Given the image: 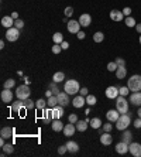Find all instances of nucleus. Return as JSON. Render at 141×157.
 I'll return each instance as SVG.
<instances>
[{
	"mask_svg": "<svg viewBox=\"0 0 141 157\" xmlns=\"http://www.w3.org/2000/svg\"><path fill=\"white\" fill-rule=\"evenodd\" d=\"M62 132H64V135L66 137H71V136H73V133L76 132V126H75V123H71V122H69L68 125L64 126V130H62Z\"/></svg>",
	"mask_w": 141,
	"mask_h": 157,
	"instance_id": "obj_15",
	"label": "nucleus"
},
{
	"mask_svg": "<svg viewBox=\"0 0 141 157\" xmlns=\"http://www.w3.org/2000/svg\"><path fill=\"white\" fill-rule=\"evenodd\" d=\"M10 109H12V112H14V113H20L23 109H25V108H24V102L18 99L17 102H14V104L12 105V108H10Z\"/></svg>",
	"mask_w": 141,
	"mask_h": 157,
	"instance_id": "obj_22",
	"label": "nucleus"
},
{
	"mask_svg": "<svg viewBox=\"0 0 141 157\" xmlns=\"http://www.w3.org/2000/svg\"><path fill=\"white\" fill-rule=\"evenodd\" d=\"M61 47H62V50H66V48H69V43L68 41H62L61 43Z\"/></svg>",
	"mask_w": 141,
	"mask_h": 157,
	"instance_id": "obj_53",
	"label": "nucleus"
},
{
	"mask_svg": "<svg viewBox=\"0 0 141 157\" xmlns=\"http://www.w3.org/2000/svg\"><path fill=\"white\" fill-rule=\"evenodd\" d=\"M105 94H106V98H109V99H116L117 96L120 95L119 94V88L117 87H107L106 88V91H105Z\"/></svg>",
	"mask_w": 141,
	"mask_h": 157,
	"instance_id": "obj_10",
	"label": "nucleus"
},
{
	"mask_svg": "<svg viewBox=\"0 0 141 157\" xmlns=\"http://www.w3.org/2000/svg\"><path fill=\"white\" fill-rule=\"evenodd\" d=\"M2 26L4 29H10V27H14V19L12 16H4L2 19Z\"/></svg>",
	"mask_w": 141,
	"mask_h": 157,
	"instance_id": "obj_21",
	"label": "nucleus"
},
{
	"mask_svg": "<svg viewBox=\"0 0 141 157\" xmlns=\"http://www.w3.org/2000/svg\"><path fill=\"white\" fill-rule=\"evenodd\" d=\"M140 44H141V34H140Z\"/></svg>",
	"mask_w": 141,
	"mask_h": 157,
	"instance_id": "obj_63",
	"label": "nucleus"
},
{
	"mask_svg": "<svg viewBox=\"0 0 141 157\" xmlns=\"http://www.w3.org/2000/svg\"><path fill=\"white\" fill-rule=\"evenodd\" d=\"M65 17H71L73 14V9L71 7V6H68V7H65Z\"/></svg>",
	"mask_w": 141,
	"mask_h": 157,
	"instance_id": "obj_45",
	"label": "nucleus"
},
{
	"mask_svg": "<svg viewBox=\"0 0 141 157\" xmlns=\"http://www.w3.org/2000/svg\"><path fill=\"white\" fill-rule=\"evenodd\" d=\"M126 75H127V68H126V67H119V68L116 70L117 79H124Z\"/></svg>",
	"mask_w": 141,
	"mask_h": 157,
	"instance_id": "obj_27",
	"label": "nucleus"
},
{
	"mask_svg": "<svg viewBox=\"0 0 141 157\" xmlns=\"http://www.w3.org/2000/svg\"><path fill=\"white\" fill-rule=\"evenodd\" d=\"M10 16H12L13 19H14V20H17V19H20V17H18V13H17V12H13L12 14H10Z\"/></svg>",
	"mask_w": 141,
	"mask_h": 157,
	"instance_id": "obj_55",
	"label": "nucleus"
},
{
	"mask_svg": "<svg viewBox=\"0 0 141 157\" xmlns=\"http://www.w3.org/2000/svg\"><path fill=\"white\" fill-rule=\"evenodd\" d=\"M112 129H113L112 122H107V123L103 125V132H112Z\"/></svg>",
	"mask_w": 141,
	"mask_h": 157,
	"instance_id": "obj_44",
	"label": "nucleus"
},
{
	"mask_svg": "<svg viewBox=\"0 0 141 157\" xmlns=\"http://www.w3.org/2000/svg\"><path fill=\"white\" fill-rule=\"evenodd\" d=\"M81 23L76 20H69L68 24H66V29H68V31L71 34H78L79 31H81Z\"/></svg>",
	"mask_w": 141,
	"mask_h": 157,
	"instance_id": "obj_7",
	"label": "nucleus"
},
{
	"mask_svg": "<svg viewBox=\"0 0 141 157\" xmlns=\"http://www.w3.org/2000/svg\"><path fill=\"white\" fill-rule=\"evenodd\" d=\"M117 68H119V65L116 64V61H112L107 64V71H110V72H116Z\"/></svg>",
	"mask_w": 141,
	"mask_h": 157,
	"instance_id": "obj_41",
	"label": "nucleus"
},
{
	"mask_svg": "<svg viewBox=\"0 0 141 157\" xmlns=\"http://www.w3.org/2000/svg\"><path fill=\"white\" fill-rule=\"evenodd\" d=\"M68 120L71 122V123H76V122H78L79 119H78V115L72 113V115H69V116H68Z\"/></svg>",
	"mask_w": 141,
	"mask_h": 157,
	"instance_id": "obj_48",
	"label": "nucleus"
},
{
	"mask_svg": "<svg viewBox=\"0 0 141 157\" xmlns=\"http://www.w3.org/2000/svg\"><path fill=\"white\" fill-rule=\"evenodd\" d=\"M78 21L81 23L82 27H89L90 23H92V17H90V14H88V13H83V14H81V17H79Z\"/></svg>",
	"mask_w": 141,
	"mask_h": 157,
	"instance_id": "obj_17",
	"label": "nucleus"
},
{
	"mask_svg": "<svg viewBox=\"0 0 141 157\" xmlns=\"http://www.w3.org/2000/svg\"><path fill=\"white\" fill-rule=\"evenodd\" d=\"M64 108L65 106H62V105H56L55 108H51V118H52V120L61 119V118L64 116V112H65Z\"/></svg>",
	"mask_w": 141,
	"mask_h": 157,
	"instance_id": "obj_8",
	"label": "nucleus"
},
{
	"mask_svg": "<svg viewBox=\"0 0 141 157\" xmlns=\"http://www.w3.org/2000/svg\"><path fill=\"white\" fill-rule=\"evenodd\" d=\"M14 27H17L18 30H21L23 27H24V21L21 20V19H17V20H14Z\"/></svg>",
	"mask_w": 141,
	"mask_h": 157,
	"instance_id": "obj_43",
	"label": "nucleus"
},
{
	"mask_svg": "<svg viewBox=\"0 0 141 157\" xmlns=\"http://www.w3.org/2000/svg\"><path fill=\"white\" fill-rule=\"evenodd\" d=\"M137 115H138V118H141V106L138 108V111H137Z\"/></svg>",
	"mask_w": 141,
	"mask_h": 157,
	"instance_id": "obj_60",
	"label": "nucleus"
},
{
	"mask_svg": "<svg viewBox=\"0 0 141 157\" xmlns=\"http://www.w3.org/2000/svg\"><path fill=\"white\" fill-rule=\"evenodd\" d=\"M47 104H48L49 108H55L56 105H58V98H56V95H52V96H49V98H47Z\"/></svg>",
	"mask_w": 141,
	"mask_h": 157,
	"instance_id": "obj_32",
	"label": "nucleus"
},
{
	"mask_svg": "<svg viewBox=\"0 0 141 157\" xmlns=\"http://www.w3.org/2000/svg\"><path fill=\"white\" fill-rule=\"evenodd\" d=\"M6 145V143H4V137H2V139H0V146H4Z\"/></svg>",
	"mask_w": 141,
	"mask_h": 157,
	"instance_id": "obj_59",
	"label": "nucleus"
},
{
	"mask_svg": "<svg viewBox=\"0 0 141 157\" xmlns=\"http://www.w3.org/2000/svg\"><path fill=\"white\" fill-rule=\"evenodd\" d=\"M30 82H31V81H30V78L24 77V84H25V85H30Z\"/></svg>",
	"mask_w": 141,
	"mask_h": 157,
	"instance_id": "obj_58",
	"label": "nucleus"
},
{
	"mask_svg": "<svg viewBox=\"0 0 141 157\" xmlns=\"http://www.w3.org/2000/svg\"><path fill=\"white\" fill-rule=\"evenodd\" d=\"M112 142H113V137H112V135H110V132H105L100 136V143L103 146H110Z\"/></svg>",
	"mask_w": 141,
	"mask_h": 157,
	"instance_id": "obj_20",
	"label": "nucleus"
},
{
	"mask_svg": "<svg viewBox=\"0 0 141 157\" xmlns=\"http://www.w3.org/2000/svg\"><path fill=\"white\" fill-rule=\"evenodd\" d=\"M13 92L10 91V89H7V88H4L3 91H2V95H0V98H2V102H4V104H8V102H12L13 101Z\"/></svg>",
	"mask_w": 141,
	"mask_h": 157,
	"instance_id": "obj_14",
	"label": "nucleus"
},
{
	"mask_svg": "<svg viewBox=\"0 0 141 157\" xmlns=\"http://www.w3.org/2000/svg\"><path fill=\"white\" fill-rule=\"evenodd\" d=\"M66 149H68L69 153H78V150H79V145H78L76 142H73V140H69L66 142Z\"/></svg>",
	"mask_w": 141,
	"mask_h": 157,
	"instance_id": "obj_23",
	"label": "nucleus"
},
{
	"mask_svg": "<svg viewBox=\"0 0 141 157\" xmlns=\"http://www.w3.org/2000/svg\"><path fill=\"white\" fill-rule=\"evenodd\" d=\"M20 38V30L17 29V27H10V29H7V31H6V40L10 43H14L17 41Z\"/></svg>",
	"mask_w": 141,
	"mask_h": 157,
	"instance_id": "obj_6",
	"label": "nucleus"
},
{
	"mask_svg": "<svg viewBox=\"0 0 141 157\" xmlns=\"http://www.w3.org/2000/svg\"><path fill=\"white\" fill-rule=\"evenodd\" d=\"M124 23H126V26H127V27H136V26H137V23H136V20H134V17H131V16L126 17Z\"/></svg>",
	"mask_w": 141,
	"mask_h": 157,
	"instance_id": "obj_35",
	"label": "nucleus"
},
{
	"mask_svg": "<svg viewBox=\"0 0 141 157\" xmlns=\"http://www.w3.org/2000/svg\"><path fill=\"white\" fill-rule=\"evenodd\" d=\"M120 112L117 111V109H110V111H107V113H106V118H107V120H109V122H114V123H116L117 122V119H119V118H120Z\"/></svg>",
	"mask_w": 141,
	"mask_h": 157,
	"instance_id": "obj_13",
	"label": "nucleus"
},
{
	"mask_svg": "<svg viewBox=\"0 0 141 157\" xmlns=\"http://www.w3.org/2000/svg\"><path fill=\"white\" fill-rule=\"evenodd\" d=\"M121 12H123V14H124V17H129V16H131V9H130V7H124V9H123V10H121Z\"/></svg>",
	"mask_w": 141,
	"mask_h": 157,
	"instance_id": "obj_49",
	"label": "nucleus"
},
{
	"mask_svg": "<svg viewBox=\"0 0 141 157\" xmlns=\"http://www.w3.org/2000/svg\"><path fill=\"white\" fill-rule=\"evenodd\" d=\"M47 106H48V104H47V101L42 99V98L38 99V101H35V108L38 109V111H44Z\"/></svg>",
	"mask_w": 141,
	"mask_h": 157,
	"instance_id": "obj_30",
	"label": "nucleus"
},
{
	"mask_svg": "<svg viewBox=\"0 0 141 157\" xmlns=\"http://www.w3.org/2000/svg\"><path fill=\"white\" fill-rule=\"evenodd\" d=\"M89 113H90V109H89V108H88V109H86V111H85V115L88 116V115H89Z\"/></svg>",
	"mask_w": 141,
	"mask_h": 157,
	"instance_id": "obj_61",
	"label": "nucleus"
},
{
	"mask_svg": "<svg viewBox=\"0 0 141 157\" xmlns=\"http://www.w3.org/2000/svg\"><path fill=\"white\" fill-rule=\"evenodd\" d=\"M110 20H113V21L124 20V14H123V12H120V10H112V12H110Z\"/></svg>",
	"mask_w": 141,
	"mask_h": 157,
	"instance_id": "obj_18",
	"label": "nucleus"
},
{
	"mask_svg": "<svg viewBox=\"0 0 141 157\" xmlns=\"http://www.w3.org/2000/svg\"><path fill=\"white\" fill-rule=\"evenodd\" d=\"M65 79V74L64 72H61V71H58V72H55V74H54V77H52V81L54 82H62V81H64Z\"/></svg>",
	"mask_w": 141,
	"mask_h": 157,
	"instance_id": "obj_31",
	"label": "nucleus"
},
{
	"mask_svg": "<svg viewBox=\"0 0 141 157\" xmlns=\"http://www.w3.org/2000/svg\"><path fill=\"white\" fill-rule=\"evenodd\" d=\"M56 98H58V105H62V106H68L69 105V94H66V92H59L58 95H56Z\"/></svg>",
	"mask_w": 141,
	"mask_h": 157,
	"instance_id": "obj_12",
	"label": "nucleus"
},
{
	"mask_svg": "<svg viewBox=\"0 0 141 157\" xmlns=\"http://www.w3.org/2000/svg\"><path fill=\"white\" fill-rule=\"evenodd\" d=\"M130 125H131V118H130V113L127 112V113H123V115H120V118L117 119L116 129L121 132V130H126V129L129 128Z\"/></svg>",
	"mask_w": 141,
	"mask_h": 157,
	"instance_id": "obj_1",
	"label": "nucleus"
},
{
	"mask_svg": "<svg viewBox=\"0 0 141 157\" xmlns=\"http://www.w3.org/2000/svg\"><path fill=\"white\" fill-rule=\"evenodd\" d=\"M130 104L133 105V106H141V91L138 92H131V95H130Z\"/></svg>",
	"mask_w": 141,
	"mask_h": 157,
	"instance_id": "obj_11",
	"label": "nucleus"
},
{
	"mask_svg": "<svg viewBox=\"0 0 141 157\" xmlns=\"http://www.w3.org/2000/svg\"><path fill=\"white\" fill-rule=\"evenodd\" d=\"M49 89L52 91L54 95H58V94H59V89L56 87V82H54V81H52V84H49Z\"/></svg>",
	"mask_w": 141,
	"mask_h": 157,
	"instance_id": "obj_42",
	"label": "nucleus"
},
{
	"mask_svg": "<svg viewBox=\"0 0 141 157\" xmlns=\"http://www.w3.org/2000/svg\"><path fill=\"white\" fill-rule=\"evenodd\" d=\"M133 123H134V128L136 129H141V118H137Z\"/></svg>",
	"mask_w": 141,
	"mask_h": 157,
	"instance_id": "obj_50",
	"label": "nucleus"
},
{
	"mask_svg": "<svg viewBox=\"0 0 141 157\" xmlns=\"http://www.w3.org/2000/svg\"><path fill=\"white\" fill-rule=\"evenodd\" d=\"M129 104H130V101L126 99V96L119 95V96L116 98V109L120 112L121 115L129 112Z\"/></svg>",
	"mask_w": 141,
	"mask_h": 157,
	"instance_id": "obj_3",
	"label": "nucleus"
},
{
	"mask_svg": "<svg viewBox=\"0 0 141 157\" xmlns=\"http://www.w3.org/2000/svg\"><path fill=\"white\" fill-rule=\"evenodd\" d=\"M114 61H116V64H117L119 67H126V60H123L121 57H117Z\"/></svg>",
	"mask_w": 141,
	"mask_h": 157,
	"instance_id": "obj_47",
	"label": "nucleus"
},
{
	"mask_svg": "<svg viewBox=\"0 0 141 157\" xmlns=\"http://www.w3.org/2000/svg\"><path fill=\"white\" fill-rule=\"evenodd\" d=\"M85 98H86V104H88L89 106H93V105L97 102L95 95H88V96H85Z\"/></svg>",
	"mask_w": 141,
	"mask_h": 157,
	"instance_id": "obj_38",
	"label": "nucleus"
},
{
	"mask_svg": "<svg viewBox=\"0 0 141 157\" xmlns=\"http://www.w3.org/2000/svg\"><path fill=\"white\" fill-rule=\"evenodd\" d=\"M127 87L130 88L131 92L141 91V75H133V77H130L129 82H127Z\"/></svg>",
	"mask_w": 141,
	"mask_h": 157,
	"instance_id": "obj_4",
	"label": "nucleus"
},
{
	"mask_svg": "<svg viewBox=\"0 0 141 157\" xmlns=\"http://www.w3.org/2000/svg\"><path fill=\"white\" fill-rule=\"evenodd\" d=\"M136 30H137L138 34H141V23H138V24L136 26Z\"/></svg>",
	"mask_w": 141,
	"mask_h": 157,
	"instance_id": "obj_57",
	"label": "nucleus"
},
{
	"mask_svg": "<svg viewBox=\"0 0 141 157\" xmlns=\"http://www.w3.org/2000/svg\"><path fill=\"white\" fill-rule=\"evenodd\" d=\"M130 88L129 87H120L119 88V94H120L121 96H127V95H130Z\"/></svg>",
	"mask_w": 141,
	"mask_h": 157,
	"instance_id": "obj_39",
	"label": "nucleus"
},
{
	"mask_svg": "<svg viewBox=\"0 0 141 157\" xmlns=\"http://www.w3.org/2000/svg\"><path fill=\"white\" fill-rule=\"evenodd\" d=\"M61 51H62V47H61V44H54V46H52V53L54 54H59Z\"/></svg>",
	"mask_w": 141,
	"mask_h": 157,
	"instance_id": "obj_46",
	"label": "nucleus"
},
{
	"mask_svg": "<svg viewBox=\"0 0 141 157\" xmlns=\"http://www.w3.org/2000/svg\"><path fill=\"white\" fill-rule=\"evenodd\" d=\"M105 40V34L102 33V31H96V33L93 34V41L95 43H102Z\"/></svg>",
	"mask_w": 141,
	"mask_h": 157,
	"instance_id": "obj_33",
	"label": "nucleus"
},
{
	"mask_svg": "<svg viewBox=\"0 0 141 157\" xmlns=\"http://www.w3.org/2000/svg\"><path fill=\"white\" fill-rule=\"evenodd\" d=\"M0 48H4V41H3V40L0 41Z\"/></svg>",
	"mask_w": 141,
	"mask_h": 157,
	"instance_id": "obj_62",
	"label": "nucleus"
},
{
	"mask_svg": "<svg viewBox=\"0 0 141 157\" xmlns=\"http://www.w3.org/2000/svg\"><path fill=\"white\" fill-rule=\"evenodd\" d=\"M89 125H90L93 129H99V128H102V126H103V123H102V120L99 119V118H93V119H90Z\"/></svg>",
	"mask_w": 141,
	"mask_h": 157,
	"instance_id": "obj_29",
	"label": "nucleus"
},
{
	"mask_svg": "<svg viewBox=\"0 0 141 157\" xmlns=\"http://www.w3.org/2000/svg\"><path fill=\"white\" fill-rule=\"evenodd\" d=\"M76 37H78V38H79V40H83V38H85V37H86V34H85V33H83V31H79V33H78V34H76Z\"/></svg>",
	"mask_w": 141,
	"mask_h": 157,
	"instance_id": "obj_54",
	"label": "nucleus"
},
{
	"mask_svg": "<svg viewBox=\"0 0 141 157\" xmlns=\"http://www.w3.org/2000/svg\"><path fill=\"white\" fill-rule=\"evenodd\" d=\"M51 126H52L54 132H62V130H64V123H62L59 119H54Z\"/></svg>",
	"mask_w": 141,
	"mask_h": 157,
	"instance_id": "obj_25",
	"label": "nucleus"
},
{
	"mask_svg": "<svg viewBox=\"0 0 141 157\" xmlns=\"http://www.w3.org/2000/svg\"><path fill=\"white\" fill-rule=\"evenodd\" d=\"M52 41H54V44H61V43L64 41V36H62V33H55L54 34Z\"/></svg>",
	"mask_w": 141,
	"mask_h": 157,
	"instance_id": "obj_34",
	"label": "nucleus"
},
{
	"mask_svg": "<svg viewBox=\"0 0 141 157\" xmlns=\"http://www.w3.org/2000/svg\"><path fill=\"white\" fill-rule=\"evenodd\" d=\"M85 104H86V98H85V96H82L81 94H79V95H75V98H73V101H72L73 106L79 109V108H83Z\"/></svg>",
	"mask_w": 141,
	"mask_h": 157,
	"instance_id": "obj_16",
	"label": "nucleus"
},
{
	"mask_svg": "<svg viewBox=\"0 0 141 157\" xmlns=\"http://www.w3.org/2000/svg\"><path fill=\"white\" fill-rule=\"evenodd\" d=\"M54 94H52V91H51V89H48V91L45 92V96H47V98H49V96H52Z\"/></svg>",
	"mask_w": 141,
	"mask_h": 157,
	"instance_id": "obj_56",
	"label": "nucleus"
},
{
	"mask_svg": "<svg viewBox=\"0 0 141 157\" xmlns=\"http://www.w3.org/2000/svg\"><path fill=\"white\" fill-rule=\"evenodd\" d=\"M116 152L119 154H126V153H129V145L126 143V142L121 140L120 143H117L116 145Z\"/></svg>",
	"mask_w": 141,
	"mask_h": 157,
	"instance_id": "obj_19",
	"label": "nucleus"
},
{
	"mask_svg": "<svg viewBox=\"0 0 141 157\" xmlns=\"http://www.w3.org/2000/svg\"><path fill=\"white\" fill-rule=\"evenodd\" d=\"M81 91V85L76 79H68L65 82V92L69 95H76L78 92Z\"/></svg>",
	"mask_w": 141,
	"mask_h": 157,
	"instance_id": "obj_2",
	"label": "nucleus"
},
{
	"mask_svg": "<svg viewBox=\"0 0 141 157\" xmlns=\"http://www.w3.org/2000/svg\"><path fill=\"white\" fill-rule=\"evenodd\" d=\"M23 102H24V108H25V109H32V108H35V102H34V101H31L30 98L24 99Z\"/></svg>",
	"mask_w": 141,
	"mask_h": 157,
	"instance_id": "obj_36",
	"label": "nucleus"
},
{
	"mask_svg": "<svg viewBox=\"0 0 141 157\" xmlns=\"http://www.w3.org/2000/svg\"><path fill=\"white\" fill-rule=\"evenodd\" d=\"M79 94H81L82 96H88V95H89V89H88V88H81Z\"/></svg>",
	"mask_w": 141,
	"mask_h": 157,
	"instance_id": "obj_52",
	"label": "nucleus"
},
{
	"mask_svg": "<svg viewBox=\"0 0 141 157\" xmlns=\"http://www.w3.org/2000/svg\"><path fill=\"white\" fill-rule=\"evenodd\" d=\"M13 87H16V81L12 78H8L6 82H4V88H7V89H12Z\"/></svg>",
	"mask_w": 141,
	"mask_h": 157,
	"instance_id": "obj_40",
	"label": "nucleus"
},
{
	"mask_svg": "<svg viewBox=\"0 0 141 157\" xmlns=\"http://www.w3.org/2000/svg\"><path fill=\"white\" fill-rule=\"evenodd\" d=\"M88 120H78L76 123V130L78 132H85V130H86V129H88Z\"/></svg>",
	"mask_w": 141,
	"mask_h": 157,
	"instance_id": "obj_28",
	"label": "nucleus"
},
{
	"mask_svg": "<svg viewBox=\"0 0 141 157\" xmlns=\"http://www.w3.org/2000/svg\"><path fill=\"white\" fill-rule=\"evenodd\" d=\"M65 152H68L66 146H59L58 147V154H65Z\"/></svg>",
	"mask_w": 141,
	"mask_h": 157,
	"instance_id": "obj_51",
	"label": "nucleus"
},
{
	"mask_svg": "<svg viewBox=\"0 0 141 157\" xmlns=\"http://www.w3.org/2000/svg\"><path fill=\"white\" fill-rule=\"evenodd\" d=\"M30 95H31V89H30V87H28V85L23 84V85H20V87H17L16 96L20 101H24V99H27V98H30Z\"/></svg>",
	"mask_w": 141,
	"mask_h": 157,
	"instance_id": "obj_5",
	"label": "nucleus"
},
{
	"mask_svg": "<svg viewBox=\"0 0 141 157\" xmlns=\"http://www.w3.org/2000/svg\"><path fill=\"white\" fill-rule=\"evenodd\" d=\"M129 153H131L134 157H141V145L137 142H131L129 145Z\"/></svg>",
	"mask_w": 141,
	"mask_h": 157,
	"instance_id": "obj_9",
	"label": "nucleus"
},
{
	"mask_svg": "<svg viewBox=\"0 0 141 157\" xmlns=\"http://www.w3.org/2000/svg\"><path fill=\"white\" fill-rule=\"evenodd\" d=\"M14 135V129L13 128H3L0 130V136L4 137V139H10Z\"/></svg>",
	"mask_w": 141,
	"mask_h": 157,
	"instance_id": "obj_24",
	"label": "nucleus"
},
{
	"mask_svg": "<svg viewBox=\"0 0 141 157\" xmlns=\"http://www.w3.org/2000/svg\"><path fill=\"white\" fill-rule=\"evenodd\" d=\"M121 140L123 142H126L127 145H130L131 142H133V135H131V132L130 130H123V135H121Z\"/></svg>",
	"mask_w": 141,
	"mask_h": 157,
	"instance_id": "obj_26",
	"label": "nucleus"
},
{
	"mask_svg": "<svg viewBox=\"0 0 141 157\" xmlns=\"http://www.w3.org/2000/svg\"><path fill=\"white\" fill-rule=\"evenodd\" d=\"M3 147V152L6 154H12L13 152H14V147H13V145H10V143H6L4 146H2Z\"/></svg>",
	"mask_w": 141,
	"mask_h": 157,
	"instance_id": "obj_37",
	"label": "nucleus"
}]
</instances>
